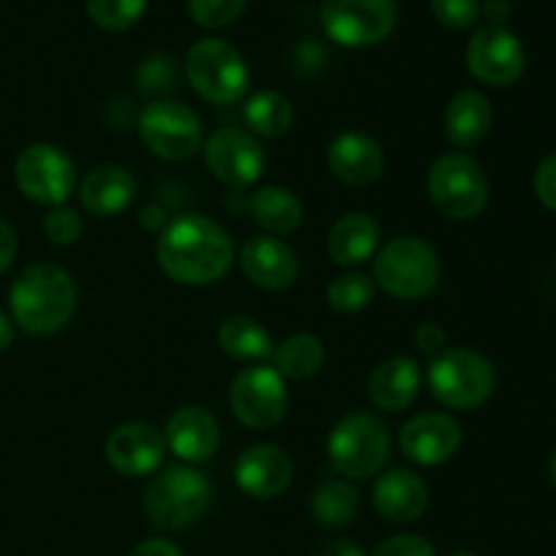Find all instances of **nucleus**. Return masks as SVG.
<instances>
[{
  "label": "nucleus",
  "mask_w": 556,
  "mask_h": 556,
  "mask_svg": "<svg viewBox=\"0 0 556 556\" xmlns=\"http://www.w3.org/2000/svg\"><path fill=\"white\" fill-rule=\"evenodd\" d=\"M492 103H489V98L478 90L456 92L443 114L445 136H448L451 144L462 147V150L486 139V134L492 130Z\"/></svg>",
  "instance_id": "393cba45"
},
{
  "label": "nucleus",
  "mask_w": 556,
  "mask_h": 556,
  "mask_svg": "<svg viewBox=\"0 0 556 556\" xmlns=\"http://www.w3.org/2000/svg\"><path fill=\"white\" fill-rule=\"evenodd\" d=\"M130 556H185L174 546L172 541H163V538H152V541L139 543V546L130 552Z\"/></svg>",
  "instance_id": "a19ab883"
},
{
  "label": "nucleus",
  "mask_w": 556,
  "mask_h": 556,
  "mask_svg": "<svg viewBox=\"0 0 556 556\" xmlns=\"http://www.w3.org/2000/svg\"><path fill=\"white\" fill-rule=\"evenodd\" d=\"M157 264L179 286H210L233 266V242L220 223L204 215H179L157 239Z\"/></svg>",
  "instance_id": "f257e3e1"
},
{
  "label": "nucleus",
  "mask_w": 556,
  "mask_h": 556,
  "mask_svg": "<svg viewBox=\"0 0 556 556\" xmlns=\"http://www.w3.org/2000/svg\"><path fill=\"white\" fill-rule=\"evenodd\" d=\"M320 22L342 47H372L394 30L396 0H324Z\"/></svg>",
  "instance_id": "f8f14e48"
},
{
  "label": "nucleus",
  "mask_w": 556,
  "mask_h": 556,
  "mask_svg": "<svg viewBox=\"0 0 556 556\" xmlns=\"http://www.w3.org/2000/svg\"><path fill=\"white\" fill-rule=\"evenodd\" d=\"M204 163L228 188H250L264 174L266 152L248 130L220 128L204 141Z\"/></svg>",
  "instance_id": "ddd939ff"
},
{
  "label": "nucleus",
  "mask_w": 556,
  "mask_h": 556,
  "mask_svg": "<svg viewBox=\"0 0 556 556\" xmlns=\"http://www.w3.org/2000/svg\"><path fill=\"white\" fill-rule=\"evenodd\" d=\"M248 0H188V11L201 27H226L244 11Z\"/></svg>",
  "instance_id": "72a5a7b5"
},
{
  "label": "nucleus",
  "mask_w": 556,
  "mask_h": 556,
  "mask_svg": "<svg viewBox=\"0 0 556 556\" xmlns=\"http://www.w3.org/2000/svg\"><path fill=\"white\" fill-rule=\"evenodd\" d=\"M451 556H478V554H472V552H456V554H451Z\"/></svg>",
  "instance_id": "49530a36"
},
{
  "label": "nucleus",
  "mask_w": 556,
  "mask_h": 556,
  "mask_svg": "<svg viewBox=\"0 0 556 556\" xmlns=\"http://www.w3.org/2000/svg\"><path fill=\"white\" fill-rule=\"evenodd\" d=\"M331 465L351 481L378 476L391 456L389 429L369 413H351L329 434Z\"/></svg>",
  "instance_id": "6e6552de"
},
{
  "label": "nucleus",
  "mask_w": 556,
  "mask_h": 556,
  "mask_svg": "<svg viewBox=\"0 0 556 556\" xmlns=\"http://www.w3.org/2000/svg\"><path fill=\"white\" fill-rule=\"evenodd\" d=\"M432 11L440 25L451 27V30H467L476 25L481 3L478 0H432Z\"/></svg>",
  "instance_id": "f704fd0d"
},
{
  "label": "nucleus",
  "mask_w": 556,
  "mask_h": 556,
  "mask_svg": "<svg viewBox=\"0 0 556 556\" xmlns=\"http://www.w3.org/2000/svg\"><path fill=\"white\" fill-rule=\"evenodd\" d=\"M253 217L269 237H288L302 226L304 206L293 190L280 188V185H264L255 190L253 201Z\"/></svg>",
  "instance_id": "a878e982"
},
{
  "label": "nucleus",
  "mask_w": 556,
  "mask_h": 556,
  "mask_svg": "<svg viewBox=\"0 0 556 556\" xmlns=\"http://www.w3.org/2000/svg\"><path fill=\"white\" fill-rule=\"evenodd\" d=\"M372 556H438L434 546L421 535H394L380 543Z\"/></svg>",
  "instance_id": "c9c22d12"
},
{
  "label": "nucleus",
  "mask_w": 556,
  "mask_h": 556,
  "mask_svg": "<svg viewBox=\"0 0 556 556\" xmlns=\"http://www.w3.org/2000/svg\"><path fill=\"white\" fill-rule=\"evenodd\" d=\"M223 353L239 362H266L275 356V340L264 324L250 315H228L217 331Z\"/></svg>",
  "instance_id": "bb28decb"
},
{
  "label": "nucleus",
  "mask_w": 556,
  "mask_h": 556,
  "mask_svg": "<svg viewBox=\"0 0 556 556\" xmlns=\"http://www.w3.org/2000/svg\"><path fill=\"white\" fill-rule=\"evenodd\" d=\"M16 248H20V244H16L14 228H11L5 220H0V275L14 264Z\"/></svg>",
  "instance_id": "ea45409f"
},
{
  "label": "nucleus",
  "mask_w": 556,
  "mask_h": 556,
  "mask_svg": "<svg viewBox=\"0 0 556 556\" xmlns=\"http://www.w3.org/2000/svg\"><path fill=\"white\" fill-rule=\"evenodd\" d=\"M372 505L391 525H410L429 508V486L413 470H389L372 489Z\"/></svg>",
  "instance_id": "412c9836"
},
{
  "label": "nucleus",
  "mask_w": 556,
  "mask_h": 556,
  "mask_svg": "<svg viewBox=\"0 0 556 556\" xmlns=\"http://www.w3.org/2000/svg\"><path fill=\"white\" fill-rule=\"evenodd\" d=\"M239 261H242L244 277L264 291H286L299 277V258L291 244L269 233L250 237Z\"/></svg>",
  "instance_id": "f3484780"
},
{
  "label": "nucleus",
  "mask_w": 556,
  "mask_h": 556,
  "mask_svg": "<svg viewBox=\"0 0 556 556\" xmlns=\"http://www.w3.org/2000/svg\"><path fill=\"white\" fill-rule=\"evenodd\" d=\"M427 190L432 204L451 220H472L489 204V179L481 163L462 152H451L432 163Z\"/></svg>",
  "instance_id": "0eeeda50"
},
{
  "label": "nucleus",
  "mask_w": 556,
  "mask_h": 556,
  "mask_svg": "<svg viewBox=\"0 0 556 556\" xmlns=\"http://www.w3.org/2000/svg\"><path fill=\"white\" fill-rule=\"evenodd\" d=\"M535 193L548 212H556V152L538 166Z\"/></svg>",
  "instance_id": "4c0bfd02"
},
{
  "label": "nucleus",
  "mask_w": 556,
  "mask_h": 556,
  "mask_svg": "<svg viewBox=\"0 0 556 556\" xmlns=\"http://www.w3.org/2000/svg\"><path fill=\"white\" fill-rule=\"evenodd\" d=\"M293 119H296L293 103L277 90H258L244 103V123L253 130V136H264V139L286 136Z\"/></svg>",
  "instance_id": "cd10ccee"
},
{
  "label": "nucleus",
  "mask_w": 556,
  "mask_h": 556,
  "mask_svg": "<svg viewBox=\"0 0 556 556\" xmlns=\"http://www.w3.org/2000/svg\"><path fill=\"white\" fill-rule=\"evenodd\" d=\"M429 391L451 410L481 407L497 386V372L483 353L470 348H445L429 367Z\"/></svg>",
  "instance_id": "39448f33"
},
{
  "label": "nucleus",
  "mask_w": 556,
  "mask_h": 556,
  "mask_svg": "<svg viewBox=\"0 0 556 556\" xmlns=\"http://www.w3.org/2000/svg\"><path fill=\"white\" fill-rule=\"evenodd\" d=\"M400 448L413 465H445L462 448V427L445 413H421L402 427Z\"/></svg>",
  "instance_id": "2eb2a0df"
},
{
  "label": "nucleus",
  "mask_w": 556,
  "mask_h": 556,
  "mask_svg": "<svg viewBox=\"0 0 556 556\" xmlns=\"http://www.w3.org/2000/svg\"><path fill=\"white\" fill-rule=\"evenodd\" d=\"M326 362L324 342L315 334L299 331L282 340V345L275 348V369L288 380L313 378Z\"/></svg>",
  "instance_id": "c85d7f7f"
},
{
  "label": "nucleus",
  "mask_w": 556,
  "mask_h": 556,
  "mask_svg": "<svg viewBox=\"0 0 556 556\" xmlns=\"http://www.w3.org/2000/svg\"><path fill=\"white\" fill-rule=\"evenodd\" d=\"M212 503V483L190 465H168L144 492V514L155 530L179 532L195 525Z\"/></svg>",
  "instance_id": "7ed1b4c3"
},
{
  "label": "nucleus",
  "mask_w": 556,
  "mask_h": 556,
  "mask_svg": "<svg viewBox=\"0 0 556 556\" xmlns=\"http://www.w3.org/2000/svg\"><path fill=\"white\" fill-rule=\"evenodd\" d=\"M548 478H552V483L556 486V448L552 454V462H548Z\"/></svg>",
  "instance_id": "a18cd8bd"
},
{
  "label": "nucleus",
  "mask_w": 556,
  "mask_h": 556,
  "mask_svg": "<svg viewBox=\"0 0 556 556\" xmlns=\"http://www.w3.org/2000/svg\"><path fill=\"white\" fill-rule=\"evenodd\" d=\"M136 179L128 168L103 163L90 168L76 185L81 206L96 217H114L128 210L136 199Z\"/></svg>",
  "instance_id": "4be33fe9"
},
{
  "label": "nucleus",
  "mask_w": 556,
  "mask_h": 556,
  "mask_svg": "<svg viewBox=\"0 0 556 556\" xmlns=\"http://www.w3.org/2000/svg\"><path fill=\"white\" fill-rule=\"evenodd\" d=\"M329 255L340 266H358L378 255L380 226L367 212H348L329 231Z\"/></svg>",
  "instance_id": "b1692460"
},
{
  "label": "nucleus",
  "mask_w": 556,
  "mask_h": 556,
  "mask_svg": "<svg viewBox=\"0 0 556 556\" xmlns=\"http://www.w3.org/2000/svg\"><path fill=\"white\" fill-rule=\"evenodd\" d=\"M166 448L188 465H199L215 456L220 445V424L206 407L185 405L172 413L166 424Z\"/></svg>",
  "instance_id": "aec40b11"
},
{
  "label": "nucleus",
  "mask_w": 556,
  "mask_h": 556,
  "mask_svg": "<svg viewBox=\"0 0 556 556\" xmlns=\"http://www.w3.org/2000/svg\"><path fill=\"white\" fill-rule=\"evenodd\" d=\"M358 492L353 483L348 481H326L315 489L313 503H309V510H313L315 521L324 527H342L351 525L358 514Z\"/></svg>",
  "instance_id": "c756f323"
},
{
  "label": "nucleus",
  "mask_w": 556,
  "mask_h": 556,
  "mask_svg": "<svg viewBox=\"0 0 556 556\" xmlns=\"http://www.w3.org/2000/svg\"><path fill=\"white\" fill-rule=\"evenodd\" d=\"M483 14H486V20L492 22L494 27H503L505 20L510 16V3L508 0H486V3H483Z\"/></svg>",
  "instance_id": "37998d69"
},
{
  "label": "nucleus",
  "mask_w": 556,
  "mask_h": 556,
  "mask_svg": "<svg viewBox=\"0 0 556 556\" xmlns=\"http://www.w3.org/2000/svg\"><path fill=\"white\" fill-rule=\"evenodd\" d=\"M147 9V0H87V14L103 30H125Z\"/></svg>",
  "instance_id": "2f4dec72"
},
{
  "label": "nucleus",
  "mask_w": 556,
  "mask_h": 556,
  "mask_svg": "<svg viewBox=\"0 0 556 556\" xmlns=\"http://www.w3.org/2000/svg\"><path fill=\"white\" fill-rule=\"evenodd\" d=\"M81 231H85V223H81L79 212L71 210V206H52L49 215L43 217V233L52 244L60 248H68V244L79 242Z\"/></svg>",
  "instance_id": "473e14b6"
},
{
  "label": "nucleus",
  "mask_w": 556,
  "mask_h": 556,
  "mask_svg": "<svg viewBox=\"0 0 556 556\" xmlns=\"http://www.w3.org/2000/svg\"><path fill=\"white\" fill-rule=\"evenodd\" d=\"M467 68L476 79L492 87H508L521 79L527 68V52L519 36L505 27L486 25L476 30L467 43Z\"/></svg>",
  "instance_id": "4468645a"
},
{
  "label": "nucleus",
  "mask_w": 556,
  "mask_h": 556,
  "mask_svg": "<svg viewBox=\"0 0 556 556\" xmlns=\"http://www.w3.org/2000/svg\"><path fill=\"white\" fill-rule=\"evenodd\" d=\"M139 136L152 155L163 161H188L204 147L199 114L179 101H152L139 114Z\"/></svg>",
  "instance_id": "1a4fd4ad"
},
{
  "label": "nucleus",
  "mask_w": 556,
  "mask_h": 556,
  "mask_svg": "<svg viewBox=\"0 0 556 556\" xmlns=\"http://www.w3.org/2000/svg\"><path fill=\"white\" fill-rule=\"evenodd\" d=\"M228 405L233 416L255 432L275 429L288 413L286 378L275 367H248L231 380Z\"/></svg>",
  "instance_id": "9b49d317"
},
{
  "label": "nucleus",
  "mask_w": 556,
  "mask_h": 556,
  "mask_svg": "<svg viewBox=\"0 0 556 556\" xmlns=\"http://www.w3.org/2000/svg\"><path fill=\"white\" fill-rule=\"evenodd\" d=\"M14 179L16 188L27 199L43 206H63L79 185L68 152L58 144H47V141H38L20 152L14 163Z\"/></svg>",
  "instance_id": "9d476101"
},
{
  "label": "nucleus",
  "mask_w": 556,
  "mask_h": 556,
  "mask_svg": "<svg viewBox=\"0 0 556 556\" xmlns=\"http://www.w3.org/2000/svg\"><path fill=\"white\" fill-rule=\"evenodd\" d=\"M166 438L150 424H123L106 438V462L125 478L152 476L166 459Z\"/></svg>",
  "instance_id": "dca6fc26"
},
{
  "label": "nucleus",
  "mask_w": 556,
  "mask_h": 556,
  "mask_svg": "<svg viewBox=\"0 0 556 556\" xmlns=\"http://www.w3.org/2000/svg\"><path fill=\"white\" fill-rule=\"evenodd\" d=\"M421 391V367L407 356L386 358L369 375V400L378 410L402 413Z\"/></svg>",
  "instance_id": "5701e85b"
},
{
  "label": "nucleus",
  "mask_w": 556,
  "mask_h": 556,
  "mask_svg": "<svg viewBox=\"0 0 556 556\" xmlns=\"http://www.w3.org/2000/svg\"><path fill=\"white\" fill-rule=\"evenodd\" d=\"M445 342H448V340H445L443 326H438V324H421V326H418L416 345H418V351H421V353L438 358L440 353L445 351Z\"/></svg>",
  "instance_id": "58836bf2"
},
{
  "label": "nucleus",
  "mask_w": 556,
  "mask_h": 556,
  "mask_svg": "<svg viewBox=\"0 0 556 556\" xmlns=\"http://www.w3.org/2000/svg\"><path fill=\"white\" fill-rule=\"evenodd\" d=\"M185 71H188L193 90L204 101L217 103V106L237 103L250 85L248 63L239 54V49L223 38L195 41L190 47L188 60H185Z\"/></svg>",
  "instance_id": "423d86ee"
},
{
  "label": "nucleus",
  "mask_w": 556,
  "mask_h": 556,
  "mask_svg": "<svg viewBox=\"0 0 556 556\" xmlns=\"http://www.w3.org/2000/svg\"><path fill=\"white\" fill-rule=\"evenodd\" d=\"M331 174L351 188H364L380 179L386 168V152L369 134L362 130H345L334 136L326 152Z\"/></svg>",
  "instance_id": "6ab92c4d"
},
{
  "label": "nucleus",
  "mask_w": 556,
  "mask_h": 556,
  "mask_svg": "<svg viewBox=\"0 0 556 556\" xmlns=\"http://www.w3.org/2000/svg\"><path fill=\"white\" fill-rule=\"evenodd\" d=\"M177 76H174V65L172 60H150V63L141 65L139 71V85L141 90L147 92H163V90H172Z\"/></svg>",
  "instance_id": "e433bc0d"
},
{
  "label": "nucleus",
  "mask_w": 556,
  "mask_h": 556,
  "mask_svg": "<svg viewBox=\"0 0 556 556\" xmlns=\"http://www.w3.org/2000/svg\"><path fill=\"white\" fill-rule=\"evenodd\" d=\"M11 320L36 337L58 334L76 313V286L58 264H33L9 288Z\"/></svg>",
  "instance_id": "f03ea898"
},
{
  "label": "nucleus",
  "mask_w": 556,
  "mask_h": 556,
  "mask_svg": "<svg viewBox=\"0 0 556 556\" xmlns=\"http://www.w3.org/2000/svg\"><path fill=\"white\" fill-rule=\"evenodd\" d=\"M315 556H367V554H364L362 548L356 546V543L340 541V538H334V541H326L324 546L315 552Z\"/></svg>",
  "instance_id": "79ce46f5"
},
{
  "label": "nucleus",
  "mask_w": 556,
  "mask_h": 556,
  "mask_svg": "<svg viewBox=\"0 0 556 556\" xmlns=\"http://www.w3.org/2000/svg\"><path fill=\"white\" fill-rule=\"evenodd\" d=\"M14 342V320L5 313H0V353Z\"/></svg>",
  "instance_id": "c03bdc74"
},
{
  "label": "nucleus",
  "mask_w": 556,
  "mask_h": 556,
  "mask_svg": "<svg viewBox=\"0 0 556 556\" xmlns=\"http://www.w3.org/2000/svg\"><path fill=\"white\" fill-rule=\"evenodd\" d=\"M326 299H329V307L334 313L353 315L362 313L372 304L375 299V282L369 280L362 271H348V275L334 277L329 282V291H326Z\"/></svg>",
  "instance_id": "7c9ffc66"
},
{
  "label": "nucleus",
  "mask_w": 556,
  "mask_h": 556,
  "mask_svg": "<svg viewBox=\"0 0 556 556\" xmlns=\"http://www.w3.org/2000/svg\"><path fill=\"white\" fill-rule=\"evenodd\" d=\"M438 250L418 237H396L375 255V282L400 302H418L438 288Z\"/></svg>",
  "instance_id": "20e7f679"
},
{
  "label": "nucleus",
  "mask_w": 556,
  "mask_h": 556,
  "mask_svg": "<svg viewBox=\"0 0 556 556\" xmlns=\"http://www.w3.org/2000/svg\"><path fill=\"white\" fill-rule=\"evenodd\" d=\"M233 478L248 497L275 500L291 486L293 462L277 445H250L237 459Z\"/></svg>",
  "instance_id": "a211bd4d"
}]
</instances>
